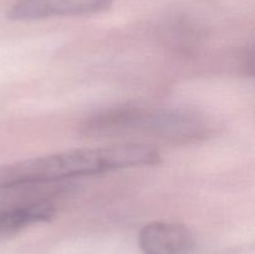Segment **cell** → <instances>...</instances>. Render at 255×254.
<instances>
[{"label": "cell", "instance_id": "1", "mask_svg": "<svg viewBox=\"0 0 255 254\" xmlns=\"http://www.w3.org/2000/svg\"><path fill=\"white\" fill-rule=\"evenodd\" d=\"M161 159V152L156 147L133 142L35 157L0 167V193L39 184L59 183L74 177L154 166Z\"/></svg>", "mask_w": 255, "mask_h": 254}, {"label": "cell", "instance_id": "2", "mask_svg": "<svg viewBox=\"0 0 255 254\" xmlns=\"http://www.w3.org/2000/svg\"><path fill=\"white\" fill-rule=\"evenodd\" d=\"M89 137L148 136L172 142L198 141L206 136L202 117L181 109L117 106L102 110L82 124Z\"/></svg>", "mask_w": 255, "mask_h": 254}, {"label": "cell", "instance_id": "3", "mask_svg": "<svg viewBox=\"0 0 255 254\" xmlns=\"http://www.w3.org/2000/svg\"><path fill=\"white\" fill-rule=\"evenodd\" d=\"M55 214L54 204L41 194H2L0 198V241L30 226L50 222Z\"/></svg>", "mask_w": 255, "mask_h": 254}, {"label": "cell", "instance_id": "4", "mask_svg": "<svg viewBox=\"0 0 255 254\" xmlns=\"http://www.w3.org/2000/svg\"><path fill=\"white\" fill-rule=\"evenodd\" d=\"M115 0H17L7 11L15 21H34L57 16H79L109 10Z\"/></svg>", "mask_w": 255, "mask_h": 254}, {"label": "cell", "instance_id": "5", "mask_svg": "<svg viewBox=\"0 0 255 254\" xmlns=\"http://www.w3.org/2000/svg\"><path fill=\"white\" fill-rule=\"evenodd\" d=\"M142 254H193L196 238L188 227L171 222H152L139 231Z\"/></svg>", "mask_w": 255, "mask_h": 254}, {"label": "cell", "instance_id": "6", "mask_svg": "<svg viewBox=\"0 0 255 254\" xmlns=\"http://www.w3.org/2000/svg\"><path fill=\"white\" fill-rule=\"evenodd\" d=\"M239 69L243 75L255 79V44L243 50L239 57Z\"/></svg>", "mask_w": 255, "mask_h": 254}]
</instances>
